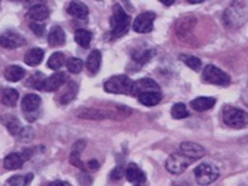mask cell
Here are the masks:
<instances>
[{
    "label": "cell",
    "mask_w": 248,
    "mask_h": 186,
    "mask_svg": "<svg viewBox=\"0 0 248 186\" xmlns=\"http://www.w3.org/2000/svg\"><path fill=\"white\" fill-rule=\"evenodd\" d=\"M118 110L110 111V110H101V108H81L77 112L78 118L88 120H104V119H124L129 116L132 110L129 108H124L116 105Z\"/></svg>",
    "instance_id": "cell-1"
},
{
    "label": "cell",
    "mask_w": 248,
    "mask_h": 186,
    "mask_svg": "<svg viewBox=\"0 0 248 186\" xmlns=\"http://www.w3.org/2000/svg\"><path fill=\"white\" fill-rule=\"evenodd\" d=\"M131 17L125 13L120 4L112 7V15L110 18V36L111 39H119L125 35L129 30Z\"/></svg>",
    "instance_id": "cell-2"
},
{
    "label": "cell",
    "mask_w": 248,
    "mask_h": 186,
    "mask_svg": "<svg viewBox=\"0 0 248 186\" xmlns=\"http://www.w3.org/2000/svg\"><path fill=\"white\" fill-rule=\"evenodd\" d=\"M248 19V1H234L224 12V22L230 29H235Z\"/></svg>",
    "instance_id": "cell-3"
},
{
    "label": "cell",
    "mask_w": 248,
    "mask_h": 186,
    "mask_svg": "<svg viewBox=\"0 0 248 186\" xmlns=\"http://www.w3.org/2000/svg\"><path fill=\"white\" fill-rule=\"evenodd\" d=\"M222 120L224 123L234 129H242L248 125V112L239 108L226 105L222 108Z\"/></svg>",
    "instance_id": "cell-4"
},
{
    "label": "cell",
    "mask_w": 248,
    "mask_h": 186,
    "mask_svg": "<svg viewBox=\"0 0 248 186\" xmlns=\"http://www.w3.org/2000/svg\"><path fill=\"white\" fill-rule=\"evenodd\" d=\"M135 81L127 75H115L105 81L104 88L106 92L115 94H131Z\"/></svg>",
    "instance_id": "cell-5"
},
{
    "label": "cell",
    "mask_w": 248,
    "mask_h": 186,
    "mask_svg": "<svg viewBox=\"0 0 248 186\" xmlns=\"http://www.w3.org/2000/svg\"><path fill=\"white\" fill-rule=\"evenodd\" d=\"M202 79L205 83H208V84L221 85V87H226L232 81L229 74H226L225 71H222V70L213 65L205 66L203 73H202Z\"/></svg>",
    "instance_id": "cell-6"
},
{
    "label": "cell",
    "mask_w": 248,
    "mask_h": 186,
    "mask_svg": "<svg viewBox=\"0 0 248 186\" xmlns=\"http://www.w3.org/2000/svg\"><path fill=\"white\" fill-rule=\"evenodd\" d=\"M194 176L199 185L205 186L216 181L220 176V172L216 166L209 163H202L194 170Z\"/></svg>",
    "instance_id": "cell-7"
},
{
    "label": "cell",
    "mask_w": 248,
    "mask_h": 186,
    "mask_svg": "<svg viewBox=\"0 0 248 186\" xmlns=\"http://www.w3.org/2000/svg\"><path fill=\"white\" fill-rule=\"evenodd\" d=\"M193 159L187 158L186 155L181 154L180 151L176 154H172L170 158L167 159L166 168L167 170L172 174H181L184 173L190 164H193Z\"/></svg>",
    "instance_id": "cell-8"
},
{
    "label": "cell",
    "mask_w": 248,
    "mask_h": 186,
    "mask_svg": "<svg viewBox=\"0 0 248 186\" xmlns=\"http://www.w3.org/2000/svg\"><path fill=\"white\" fill-rule=\"evenodd\" d=\"M156 15L154 12H143L133 21V30L139 34H149L154 29V19Z\"/></svg>",
    "instance_id": "cell-9"
},
{
    "label": "cell",
    "mask_w": 248,
    "mask_h": 186,
    "mask_svg": "<svg viewBox=\"0 0 248 186\" xmlns=\"http://www.w3.org/2000/svg\"><path fill=\"white\" fill-rule=\"evenodd\" d=\"M69 80V77L66 73H56L50 75L49 78H46L43 83L40 84L39 89L46 91V92H56L61 88L62 85L66 84V81Z\"/></svg>",
    "instance_id": "cell-10"
},
{
    "label": "cell",
    "mask_w": 248,
    "mask_h": 186,
    "mask_svg": "<svg viewBox=\"0 0 248 186\" xmlns=\"http://www.w3.org/2000/svg\"><path fill=\"white\" fill-rule=\"evenodd\" d=\"M23 44H26V40L17 31L5 30L1 34V46L7 49H16L18 46H22Z\"/></svg>",
    "instance_id": "cell-11"
},
{
    "label": "cell",
    "mask_w": 248,
    "mask_h": 186,
    "mask_svg": "<svg viewBox=\"0 0 248 186\" xmlns=\"http://www.w3.org/2000/svg\"><path fill=\"white\" fill-rule=\"evenodd\" d=\"M147 92H160V88L156 84V81H154L150 78H143V79L135 81V85H133L131 94L135 97H139L140 94Z\"/></svg>",
    "instance_id": "cell-12"
},
{
    "label": "cell",
    "mask_w": 248,
    "mask_h": 186,
    "mask_svg": "<svg viewBox=\"0 0 248 186\" xmlns=\"http://www.w3.org/2000/svg\"><path fill=\"white\" fill-rule=\"evenodd\" d=\"M180 153L184 155H186L187 158L193 159L194 162L198 160V159L203 158L205 155V149L202 145L199 143H195V142H182L180 145Z\"/></svg>",
    "instance_id": "cell-13"
},
{
    "label": "cell",
    "mask_w": 248,
    "mask_h": 186,
    "mask_svg": "<svg viewBox=\"0 0 248 186\" xmlns=\"http://www.w3.org/2000/svg\"><path fill=\"white\" fill-rule=\"evenodd\" d=\"M125 177L133 186H142L146 181V174L143 173V170L140 168L135 163H129L125 168Z\"/></svg>",
    "instance_id": "cell-14"
},
{
    "label": "cell",
    "mask_w": 248,
    "mask_h": 186,
    "mask_svg": "<svg viewBox=\"0 0 248 186\" xmlns=\"http://www.w3.org/2000/svg\"><path fill=\"white\" fill-rule=\"evenodd\" d=\"M84 140H79V141H77V142L74 143L73 150H71V154H70V163H71L74 167H78V168L81 170H87V163L83 162L80 158L81 151L84 150Z\"/></svg>",
    "instance_id": "cell-15"
},
{
    "label": "cell",
    "mask_w": 248,
    "mask_h": 186,
    "mask_svg": "<svg viewBox=\"0 0 248 186\" xmlns=\"http://www.w3.org/2000/svg\"><path fill=\"white\" fill-rule=\"evenodd\" d=\"M42 105V98L38 96V94H32V93H29L22 98V102H21V108H22V111L26 112V114H30V112H35L40 108Z\"/></svg>",
    "instance_id": "cell-16"
},
{
    "label": "cell",
    "mask_w": 248,
    "mask_h": 186,
    "mask_svg": "<svg viewBox=\"0 0 248 186\" xmlns=\"http://www.w3.org/2000/svg\"><path fill=\"white\" fill-rule=\"evenodd\" d=\"M66 42V34L61 26H53L48 35V43L50 46H61Z\"/></svg>",
    "instance_id": "cell-17"
},
{
    "label": "cell",
    "mask_w": 248,
    "mask_h": 186,
    "mask_svg": "<svg viewBox=\"0 0 248 186\" xmlns=\"http://www.w3.org/2000/svg\"><path fill=\"white\" fill-rule=\"evenodd\" d=\"M27 17L31 21H44L49 17V9L44 4H36L27 12Z\"/></svg>",
    "instance_id": "cell-18"
},
{
    "label": "cell",
    "mask_w": 248,
    "mask_h": 186,
    "mask_svg": "<svg viewBox=\"0 0 248 186\" xmlns=\"http://www.w3.org/2000/svg\"><path fill=\"white\" fill-rule=\"evenodd\" d=\"M67 12H69L70 16L79 19H85L89 15L88 7L84 3H80V1H71L69 4V7H67Z\"/></svg>",
    "instance_id": "cell-19"
},
{
    "label": "cell",
    "mask_w": 248,
    "mask_h": 186,
    "mask_svg": "<svg viewBox=\"0 0 248 186\" xmlns=\"http://www.w3.org/2000/svg\"><path fill=\"white\" fill-rule=\"evenodd\" d=\"M216 105V100L213 97H198L190 102V106L197 111H207Z\"/></svg>",
    "instance_id": "cell-20"
},
{
    "label": "cell",
    "mask_w": 248,
    "mask_h": 186,
    "mask_svg": "<svg viewBox=\"0 0 248 186\" xmlns=\"http://www.w3.org/2000/svg\"><path fill=\"white\" fill-rule=\"evenodd\" d=\"M44 60V50L40 48H32V49L27 50L25 54L23 61L27 66H38L39 63H42Z\"/></svg>",
    "instance_id": "cell-21"
},
{
    "label": "cell",
    "mask_w": 248,
    "mask_h": 186,
    "mask_svg": "<svg viewBox=\"0 0 248 186\" xmlns=\"http://www.w3.org/2000/svg\"><path fill=\"white\" fill-rule=\"evenodd\" d=\"M23 159L22 154H18V153H12V154H8L5 158H4V167L5 170H19L21 167L23 166Z\"/></svg>",
    "instance_id": "cell-22"
},
{
    "label": "cell",
    "mask_w": 248,
    "mask_h": 186,
    "mask_svg": "<svg viewBox=\"0 0 248 186\" xmlns=\"http://www.w3.org/2000/svg\"><path fill=\"white\" fill-rule=\"evenodd\" d=\"M101 58H102V56H101V52L98 49L92 50L89 53L88 58H87V62H85V67H87L89 73L96 74L100 70Z\"/></svg>",
    "instance_id": "cell-23"
},
{
    "label": "cell",
    "mask_w": 248,
    "mask_h": 186,
    "mask_svg": "<svg viewBox=\"0 0 248 186\" xmlns=\"http://www.w3.org/2000/svg\"><path fill=\"white\" fill-rule=\"evenodd\" d=\"M25 77V70L21 66L11 65L4 70V78L8 81H18Z\"/></svg>",
    "instance_id": "cell-24"
},
{
    "label": "cell",
    "mask_w": 248,
    "mask_h": 186,
    "mask_svg": "<svg viewBox=\"0 0 248 186\" xmlns=\"http://www.w3.org/2000/svg\"><path fill=\"white\" fill-rule=\"evenodd\" d=\"M139 101L145 106H155L162 101V92H147L140 94Z\"/></svg>",
    "instance_id": "cell-25"
},
{
    "label": "cell",
    "mask_w": 248,
    "mask_h": 186,
    "mask_svg": "<svg viewBox=\"0 0 248 186\" xmlns=\"http://www.w3.org/2000/svg\"><path fill=\"white\" fill-rule=\"evenodd\" d=\"M78 93V84L75 81H70L69 84L66 85V88L63 89L61 97H60V102L62 105L69 104L70 101H73L77 97Z\"/></svg>",
    "instance_id": "cell-26"
},
{
    "label": "cell",
    "mask_w": 248,
    "mask_h": 186,
    "mask_svg": "<svg viewBox=\"0 0 248 186\" xmlns=\"http://www.w3.org/2000/svg\"><path fill=\"white\" fill-rule=\"evenodd\" d=\"M19 98L18 92L16 91L15 88H5L3 91V94H1V102L5 106H16L17 101Z\"/></svg>",
    "instance_id": "cell-27"
},
{
    "label": "cell",
    "mask_w": 248,
    "mask_h": 186,
    "mask_svg": "<svg viewBox=\"0 0 248 186\" xmlns=\"http://www.w3.org/2000/svg\"><path fill=\"white\" fill-rule=\"evenodd\" d=\"M93 35L91 31L84 30V29H79L75 31V42L81 46V48H88L91 42H92Z\"/></svg>",
    "instance_id": "cell-28"
},
{
    "label": "cell",
    "mask_w": 248,
    "mask_h": 186,
    "mask_svg": "<svg viewBox=\"0 0 248 186\" xmlns=\"http://www.w3.org/2000/svg\"><path fill=\"white\" fill-rule=\"evenodd\" d=\"M195 18L194 17H184L176 23V31H177L178 35H182V34H187L191 31V29L194 27L195 25Z\"/></svg>",
    "instance_id": "cell-29"
},
{
    "label": "cell",
    "mask_w": 248,
    "mask_h": 186,
    "mask_svg": "<svg viewBox=\"0 0 248 186\" xmlns=\"http://www.w3.org/2000/svg\"><path fill=\"white\" fill-rule=\"evenodd\" d=\"M155 54L154 49H147V50H141V52H135L132 58H133V62L135 65L142 66L145 65L146 62H149L151 60V57Z\"/></svg>",
    "instance_id": "cell-30"
},
{
    "label": "cell",
    "mask_w": 248,
    "mask_h": 186,
    "mask_svg": "<svg viewBox=\"0 0 248 186\" xmlns=\"http://www.w3.org/2000/svg\"><path fill=\"white\" fill-rule=\"evenodd\" d=\"M65 62V54L62 53V52H54V53L49 57V60H48V67L52 70H58L61 69Z\"/></svg>",
    "instance_id": "cell-31"
},
{
    "label": "cell",
    "mask_w": 248,
    "mask_h": 186,
    "mask_svg": "<svg viewBox=\"0 0 248 186\" xmlns=\"http://www.w3.org/2000/svg\"><path fill=\"white\" fill-rule=\"evenodd\" d=\"M170 115H172L173 119H185L190 114L187 111L186 105L182 104V102H178V104H174L170 108Z\"/></svg>",
    "instance_id": "cell-32"
},
{
    "label": "cell",
    "mask_w": 248,
    "mask_h": 186,
    "mask_svg": "<svg viewBox=\"0 0 248 186\" xmlns=\"http://www.w3.org/2000/svg\"><path fill=\"white\" fill-rule=\"evenodd\" d=\"M34 180V174L29 173L26 176H13L7 181L8 185L12 186H27Z\"/></svg>",
    "instance_id": "cell-33"
},
{
    "label": "cell",
    "mask_w": 248,
    "mask_h": 186,
    "mask_svg": "<svg viewBox=\"0 0 248 186\" xmlns=\"http://www.w3.org/2000/svg\"><path fill=\"white\" fill-rule=\"evenodd\" d=\"M180 60H181V61L184 62L186 66H187V67H190L191 70H194V71H198V70L201 69L202 61L198 57H195V56H190V54H181V56H180Z\"/></svg>",
    "instance_id": "cell-34"
},
{
    "label": "cell",
    "mask_w": 248,
    "mask_h": 186,
    "mask_svg": "<svg viewBox=\"0 0 248 186\" xmlns=\"http://www.w3.org/2000/svg\"><path fill=\"white\" fill-rule=\"evenodd\" d=\"M4 124H5V127H7L11 135L17 136L18 133H21V124H19L18 119L15 118V116H9L8 119L4 120Z\"/></svg>",
    "instance_id": "cell-35"
},
{
    "label": "cell",
    "mask_w": 248,
    "mask_h": 186,
    "mask_svg": "<svg viewBox=\"0 0 248 186\" xmlns=\"http://www.w3.org/2000/svg\"><path fill=\"white\" fill-rule=\"evenodd\" d=\"M66 67L69 70V73L71 74H79L83 69V61L80 58L71 57L66 61Z\"/></svg>",
    "instance_id": "cell-36"
},
{
    "label": "cell",
    "mask_w": 248,
    "mask_h": 186,
    "mask_svg": "<svg viewBox=\"0 0 248 186\" xmlns=\"http://www.w3.org/2000/svg\"><path fill=\"white\" fill-rule=\"evenodd\" d=\"M43 80H44V78H42V73H35L34 77H31L30 79H29L27 85H29V87H32V85H34L35 88L39 89V87H40V84L43 83Z\"/></svg>",
    "instance_id": "cell-37"
},
{
    "label": "cell",
    "mask_w": 248,
    "mask_h": 186,
    "mask_svg": "<svg viewBox=\"0 0 248 186\" xmlns=\"http://www.w3.org/2000/svg\"><path fill=\"white\" fill-rule=\"evenodd\" d=\"M125 176V168H123L122 166L115 167V170H112V172L110 173V178L111 181H116V180H120L122 177Z\"/></svg>",
    "instance_id": "cell-38"
},
{
    "label": "cell",
    "mask_w": 248,
    "mask_h": 186,
    "mask_svg": "<svg viewBox=\"0 0 248 186\" xmlns=\"http://www.w3.org/2000/svg\"><path fill=\"white\" fill-rule=\"evenodd\" d=\"M30 29L34 31L35 34L38 35V36H43V35H44V32H46V26H44L43 23L30 22Z\"/></svg>",
    "instance_id": "cell-39"
},
{
    "label": "cell",
    "mask_w": 248,
    "mask_h": 186,
    "mask_svg": "<svg viewBox=\"0 0 248 186\" xmlns=\"http://www.w3.org/2000/svg\"><path fill=\"white\" fill-rule=\"evenodd\" d=\"M98 168H100V164L97 160H89L87 163V170H97Z\"/></svg>",
    "instance_id": "cell-40"
},
{
    "label": "cell",
    "mask_w": 248,
    "mask_h": 186,
    "mask_svg": "<svg viewBox=\"0 0 248 186\" xmlns=\"http://www.w3.org/2000/svg\"><path fill=\"white\" fill-rule=\"evenodd\" d=\"M46 186H71V185H70L69 182L61 181V180H56V181H53V182H49V184Z\"/></svg>",
    "instance_id": "cell-41"
},
{
    "label": "cell",
    "mask_w": 248,
    "mask_h": 186,
    "mask_svg": "<svg viewBox=\"0 0 248 186\" xmlns=\"http://www.w3.org/2000/svg\"><path fill=\"white\" fill-rule=\"evenodd\" d=\"M242 101L248 106V85L244 88L243 93H242Z\"/></svg>",
    "instance_id": "cell-42"
},
{
    "label": "cell",
    "mask_w": 248,
    "mask_h": 186,
    "mask_svg": "<svg viewBox=\"0 0 248 186\" xmlns=\"http://www.w3.org/2000/svg\"><path fill=\"white\" fill-rule=\"evenodd\" d=\"M164 5H172L174 3V0H160Z\"/></svg>",
    "instance_id": "cell-43"
},
{
    "label": "cell",
    "mask_w": 248,
    "mask_h": 186,
    "mask_svg": "<svg viewBox=\"0 0 248 186\" xmlns=\"http://www.w3.org/2000/svg\"><path fill=\"white\" fill-rule=\"evenodd\" d=\"M173 186H189V184H186V182H177Z\"/></svg>",
    "instance_id": "cell-44"
},
{
    "label": "cell",
    "mask_w": 248,
    "mask_h": 186,
    "mask_svg": "<svg viewBox=\"0 0 248 186\" xmlns=\"http://www.w3.org/2000/svg\"><path fill=\"white\" fill-rule=\"evenodd\" d=\"M203 0H189V3L191 4H197V3H202Z\"/></svg>",
    "instance_id": "cell-45"
}]
</instances>
